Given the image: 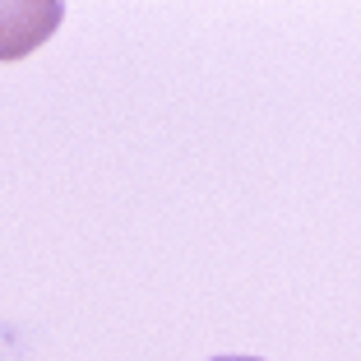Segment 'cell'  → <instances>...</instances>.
Returning <instances> with one entry per match:
<instances>
[{"mask_svg": "<svg viewBox=\"0 0 361 361\" xmlns=\"http://www.w3.org/2000/svg\"><path fill=\"white\" fill-rule=\"evenodd\" d=\"M61 5H0V61H19L28 47L51 37L61 23Z\"/></svg>", "mask_w": 361, "mask_h": 361, "instance_id": "1", "label": "cell"}, {"mask_svg": "<svg viewBox=\"0 0 361 361\" xmlns=\"http://www.w3.org/2000/svg\"><path fill=\"white\" fill-rule=\"evenodd\" d=\"M213 361H259V357H213Z\"/></svg>", "mask_w": 361, "mask_h": 361, "instance_id": "2", "label": "cell"}]
</instances>
